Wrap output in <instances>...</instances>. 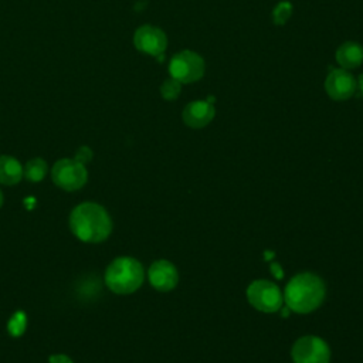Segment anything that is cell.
Here are the masks:
<instances>
[{"label": "cell", "instance_id": "cell-10", "mask_svg": "<svg viewBox=\"0 0 363 363\" xmlns=\"http://www.w3.org/2000/svg\"><path fill=\"white\" fill-rule=\"evenodd\" d=\"M147 278L155 289L160 292H167L177 285L179 272L170 261L157 259L149 267Z\"/></svg>", "mask_w": 363, "mask_h": 363}, {"label": "cell", "instance_id": "cell-1", "mask_svg": "<svg viewBox=\"0 0 363 363\" xmlns=\"http://www.w3.org/2000/svg\"><path fill=\"white\" fill-rule=\"evenodd\" d=\"M71 233L84 242H102L112 231V220L105 207L85 201L75 206L68 218Z\"/></svg>", "mask_w": 363, "mask_h": 363}, {"label": "cell", "instance_id": "cell-12", "mask_svg": "<svg viewBox=\"0 0 363 363\" xmlns=\"http://www.w3.org/2000/svg\"><path fill=\"white\" fill-rule=\"evenodd\" d=\"M336 61L343 69L357 68L363 62V47L354 41H346L336 50Z\"/></svg>", "mask_w": 363, "mask_h": 363}, {"label": "cell", "instance_id": "cell-21", "mask_svg": "<svg viewBox=\"0 0 363 363\" xmlns=\"http://www.w3.org/2000/svg\"><path fill=\"white\" fill-rule=\"evenodd\" d=\"M272 257V252H265V259H269Z\"/></svg>", "mask_w": 363, "mask_h": 363}, {"label": "cell", "instance_id": "cell-16", "mask_svg": "<svg viewBox=\"0 0 363 363\" xmlns=\"http://www.w3.org/2000/svg\"><path fill=\"white\" fill-rule=\"evenodd\" d=\"M180 91H182V82L174 79V78H172V77L164 79L162 86H160V94L167 101L176 99L180 95Z\"/></svg>", "mask_w": 363, "mask_h": 363}, {"label": "cell", "instance_id": "cell-5", "mask_svg": "<svg viewBox=\"0 0 363 363\" xmlns=\"http://www.w3.org/2000/svg\"><path fill=\"white\" fill-rule=\"evenodd\" d=\"M248 302L259 312L274 313L281 309L284 303V294L271 281L257 279L247 288Z\"/></svg>", "mask_w": 363, "mask_h": 363}, {"label": "cell", "instance_id": "cell-6", "mask_svg": "<svg viewBox=\"0 0 363 363\" xmlns=\"http://www.w3.org/2000/svg\"><path fill=\"white\" fill-rule=\"evenodd\" d=\"M204 60L194 51L184 50L174 54L169 64V72L172 78L182 84H191L204 75Z\"/></svg>", "mask_w": 363, "mask_h": 363}, {"label": "cell", "instance_id": "cell-4", "mask_svg": "<svg viewBox=\"0 0 363 363\" xmlns=\"http://www.w3.org/2000/svg\"><path fill=\"white\" fill-rule=\"evenodd\" d=\"M54 184L65 191H75L84 187L88 180V170L84 163L75 159H60L51 169Z\"/></svg>", "mask_w": 363, "mask_h": 363}, {"label": "cell", "instance_id": "cell-2", "mask_svg": "<svg viewBox=\"0 0 363 363\" xmlns=\"http://www.w3.org/2000/svg\"><path fill=\"white\" fill-rule=\"evenodd\" d=\"M325 292V284L316 274L302 272L286 284L284 302L292 312L309 313L322 305Z\"/></svg>", "mask_w": 363, "mask_h": 363}, {"label": "cell", "instance_id": "cell-13", "mask_svg": "<svg viewBox=\"0 0 363 363\" xmlns=\"http://www.w3.org/2000/svg\"><path fill=\"white\" fill-rule=\"evenodd\" d=\"M23 179L21 163L9 155H0V183L4 186H14Z\"/></svg>", "mask_w": 363, "mask_h": 363}, {"label": "cell", "instance_id": "cell-20", "mask_svg": "<svg viewBox=\"0 0 363 363\" xmlns=\"http://www.w3.org/2000/svg\"><path fill=\"white\" fill-rule=\"evenodd\" d=\"M271 272H272L277 278H282V275H284V272H282V269H281V265L277 264V262L271 264Z\"/></svg>", "mask_w": 363, "mask_h": 363}, {"label": "cell", "instance_id": "cell-7", "mask_svg": "<svg viewBox=\"0 0 363 363\" xmlns=\"http://www.w3.org/2000/svg\"><path fill=\"white\" fill-rule=\"evenodd\" d=\"M295 363H329L330 349L328 343L313 335L299 337L291 350Z\"/></svg>", "mask_w": 363, "mask_h": 363}, {"label": "cell", "instance_id": "cell-22", "mask_svg": "<svg viewBox=\"0 0 363 363\" xmlns=\"http://www.w3.org/2000/svg\"><path fill=\"white\" fill-rule=\"evenodd\" d=\"M1 204H3V191L0 190V207H1Z\"/></svg>", "mask_w": 363, "mask_h": 363}, {"label": "cell", "instance_id": "cell-15", "mask_svg": "<svg viewBox=\"0 0 363 363\" xmlns=\"http://www.w3.org/2000/svg\"><path fill=\"white\" fill-rule=\"evenodd\" d=\"M27 328V315L23 311L14 312L7 322V332L13 337H18L26 332Z\"/></svg>", "mask_w": 363, "mask_h": 363}, {"label": "cell", "instance_id": "cell-11", "mask_svg": "<svg viewBox=\"0 0 363 363\" xmlns=\"http://www.w3.org/2000/svg\"><path fill=\"white\" fill-rule=\"evenodd\" d=\"M214 113V106L208 101H193L184 106L183 121L187 126L200 129L213 121Z\"/></svg>", "mask_w": 363, "mask_h": 363}, {"label": "cell", "instance_id": "cell-8", "mask_svg": "<svg viewBox=\"0 0 363 363\" xmlns=\"http://www.w3.org/2000/svg\"><path fill=\"white\" fill-rule=\"evenodd\" d=\"M135 47L149 55H162L167 47V37L163 30L155 26H142L133 34Z\"/></svg>", "mask_w": 363, "mask_h": 363}, {"label": "cell", "instance_id": "cell-3", "mask_svg": "<svg viewBox=\"0 0 363 363\" xmlns=\"http://www.w3.org/2000/svg\"><path fill=\"white\" fill-rule=\"evenodd\" d=\"M104 278L112 292L128 295L140 288L145 279V271L136 258L118 257L106 267Z\"/></svg>", "mask_w": 363, "mask_h": 363}, {"label": "cell", "instance_id": "cell-14", "mask_svg": "<svg viewBox=\"0 0 363 363\" xmlns=\"http://www.w3.org/2000/svg\"><path fill=\"white\" fill-rule=\"evenodd\" d=\"M45 174H47V162L41 157L30 159L23 169V176L33 183L41 182L45 177Z\"/></svg>", "mask_w": 363, "mask_h": 363}, {"label": "cell", "instance_id": "cell-19", "mask_svg": "<svg viewBox=\"0 0 363 363\" xmlns=\"http://www.w3.org/2000/svg\"><path fill=\"white\" fill-rule=\"evenodd\" d=\"M50 363H74L67 354H51L48 359Z\"/></svg>", "mask_w": 363, "mask_h": 363}, {"label": "cell", "instance_id": "cell-17", "mask_svg": "<svg viewBox=\"0 0 363 363\" xmlns=\"http://www.w3.org/2000/svg\"><path fill=\"white\" fill-rule=\"evenodd\" d=\"M292 14V4L289 1H281L275 6L274 11H272V20L275 24L282 26L286 23V20L291 17Z\"/></svg>", "mask_w": 363, "mask_h": 363}, {"label": "cell", "instance_id": "cell-9", "mask_svg": "<svg viewBox=\"0 0 363 363\" xmlns=\"http://www.w3.org/2000/svg\"><path fill=\"white\" fill-rule=\"evenodd\" d=\"M326 94L335 101L349 99L356 91V81L347 69H332L325 79Z\"/></svg>", "mask_w": 363, "mask_h": 363}, {"label": "cell", "instance_id": "cell-18", "mask_svg": "<svg viewBox=\"0 0 363 363\" xmlns=\"http://www.w3.org/2000/svg\"><path fill=\"white\" fill-rule=\"evenodd\" d=\"M74 159L85 164L86 162H89V160L92 159V150H91L88 146H81V147L77 150Z\"/></svg>", "mask_w": 363, "mask_h": 363}]
</instances>
